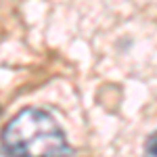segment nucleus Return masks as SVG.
I'll return each instance as SVG.
<instances>
[{
	"instance_id": "obj_1",
	"label": "nucleus",
	"mask_w": 157,
	"mask_h": 157,
	"mask_svg": "<svg viewBox=\"0 0 157 157\" xmlns=\"http://www.w3.org/2000/svg\"><path fill=\"white\" fill-rule=\"evenodd\" d=\"M2 147L11 157H71L59 124L42 109H21L2 130Z\"/></svg>"
},
{
	"instance_id": "obj_2",
	"label": "nucleus",
	"mask_w": 157,
	"mask_h": 157,
	"mask_svg": "<svg viewBox=\"0 0 157 157\" xmlns=\"http://www.w3.org/2000/svg\"><path fill=\"white\" fill-rule=\"evenodd\" d=\"M145 157H157V130L151 134V138L145 145Z\"/></svg>"
}]
</instances>
